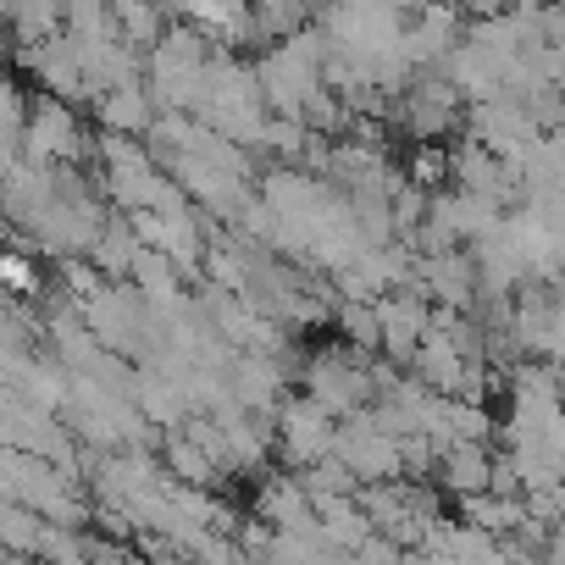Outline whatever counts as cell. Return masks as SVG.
Returning a JSON list of instances; mask_svg holds the SVG:
<instances>
[{
  "label": "cell",
  "mask_w": 565,
  "mask_h": 565,
  "mask_svg": "<svg viewBox=\"0 0 565 565\" xmlns=\"http://www.w3.org/2000/svg\"><path fill=\"white\" fill-rule=\"evenodd\" d=\"M194 117H200L205 128H216L222 139H233V145H244V150H260V139H266V128H271L277 111L266 106V89H260L255 62H244V56H233V51H216Z\"/></svg>",
  "instance_id": "6da1fadb"
},
{
  "label": "cell",
  "mask_w": 565,
  "mask_h": 565,
  "mask_svg": "<svg viewBox=\"0 0 565 565\" xmlns=\"http://www.w3.org/2000/svg\"><path fill=\"white\" fill-rule=\"evenodd\" d=\"M255 73H260L266 106L277 117H306V106L328 89V34H322V23H311L289 40H271L255 56Z\"/></svg>",
  "instance_id": "7a4b0ae2"
},
{
  "label": "cell",
  "mask_w": 565,
  "mask_h": 565,
  "mask_svg": "<svg viewBox=\"0 0 565 565\" xmlns=\"http://www.w3.org/2000/svg\"><path fill=\"white\" fill-rule=\"evenodd\" d=\"M216 51H222V45H216L200 23L178 18V23L161 34V45L145 56V89L156 95V106H161V111H200L205 73H211Z\"/></svg>",
  "instance_id": "3957f363"
},
{
  "label": "cell",
  "mask_w": 565,
  "mask_h": 565,
  "mask_svg": "<svg viewBox=\"0 0 565 565\" xmlns=\"http://www.w3.org/2000/svg\"><path fill=\"white\" fill-rule=\"evenodd\" d=\"M300 383L317 405H328L339 422L355 416V411H372L377 405V355L355 350V344H322L306 355L300 366Z\"/></svg>",
  "instance_id": "277c9868"
},
{
  "label": "cell",
  "mask_w": 565,
  "mask_h": 565,
  "mask_svg": "<svg viewBox=\"0 0 565 565\" xmlns=\"http://www.w3.org/2000/svg\"><path fill=\"white\" fill-rule=\"evenodd\" d=\"M466 111H471V100H466L444 73H422V78L394 100L388 122H394V134H405L411 145H444L449 134L466 128Z\"/></svg>",
  "instance_id": "5b68a950"
},
{
  "label": "cell",
  "mask_w": 565,
  "mask_h": 565,
  "mask_svg": "<svg viewBox=\"0 0 565 565\" xmlns=\"http://www.w3.org/2000/svg\"><path fill=\"white\" fill-rule=\"evenodd\" d=\"M277 455L289 460V471H306L328 455H339V416L317 405L311 394H295L277 411Z\"/></svg>",
  "instance_id": "8992f818"
},
{
  "label": "cell",
  "mask_w": 565,
  "mask_h": 565,
  "mask_svg": "<svg viewBox=\"0 0 565 565\" xmlns=\"http://www.w3.org/2000/svg\"><path fill=\"white\" fill-rule=\"evenodd\" d=\"M339 460L361 482H399L405 477V449L399 438L377 422V411H355L339 422Z\"/></svg>",
  "instance_id": "52a82bcc"
},
{
  "label": "cell",
  "mask_w": 565,
  "mask_h": 565,
  "mask_svg": "<svg viewBox=\"0 0 565 565\" xmlns=\"http://www.w3.org/2000/svg\"><path fill=\"white\" fill-rule=\"evenodd\" d=\"M466 139L499 150L504 161H515L521 150H532V145L548 139V134H543V122L532 117L526 100H515V95H488V100H471V111H466Z\"/></svg>",
  "instance_id": "ba28073f"
},
{
  "label": "cell",
  "mask_w": 565,
  "mask_h": 565,
  "mask_svg": "<svg viewBox=\"0 0 565 565\" xmlns=\"http://www.w3.org/2000/svg\"><path fill=\"white\" fill-rule=\"evenodd\" d=\"M89 150L95 145H89V128L73 111V100L40 95L34 100V117H29V156L45 161V167H84Z\"/></svg>",
  "instance_id": "9c48e42d"
},
{
  "label": "cell",
  "mask_w": 565,
  "mask_h": 565,
  "mask_svg": "<svg viewBox=\"0 0 565 565\" xmlns=\"http://www.w3.org/2000/svg\"><path fill=\"white\" fill-rule=\"evenodd\" d=\"M18 62H23V73L40 84V95H56V100H95V89H89V67H84V45L73 40V34H56V40H45V45H34V51H18Z\"/></svg>",
  "instance_id": "30bf717a"
},
{
  "label": "cell",
  "mask_w": 565,
  "mask_h": 565,
  "mask_svg": "<svg viewBox=\"0 0 565 565\" xmlns=\"http://www.w3.org/2000/svg\"><path fill=\"white\" fill-rule=\"evenodd\" d=\"M416 282L433 295V306L444 311H477L482 306V271L471 249H444V255H422L416 260Z\"/></svg>",
  "instance_id": "8fae6325"
},
{
  "label": "cell",
  "mask_w": 565,
  "mask_h": 565,
  "mask_svg": "<svg viewBox=\"0 0 565 565\" xmlns=\"http://www.w3.org/2000/svg\"><path fill=\"white\" fill-rule=\"evenodd\" d=\"M255 515L271 526V532H295L317 515V499L306 493L300 471H266L260 477V493H255Z\"/></svg>",
  "instance_id": "7c38bea8"
},
{
  "label": "cell",
  "mask_w": 565,
  "mask_h": 565,
  "mask_svg": "<svg viewBox=\"0 0 565 565\" xmlns=\"http://www.w3.org/2000/svg\"><path fill=\"white\" fill-rule=\"evenodd\" d=\"M156 117H161V106H156V95L145 84H128V89H111V95L95 100L100 134H117V139H150Z\"/></svg>",
  "instance_id": "4fadbf2b"
},
{
  "label": "cell",
  "mask_w": 565,
  "mask_h": 565,
  "mask_svg": "<svg viewBox=\"0 0 565 565\" xmlns=\"http://www.w3.org/2000/svg\"><path fill=\"white\" fill-rule=\"evenodd\" d=\"M493 449L488 444H449L444 460H438V488L455 493V499H471V493H488L493 488Z\"/></svg>",
  "instance_id": "5bb4252c"
},
{
  "label": "cell",
  "mask_w": 565,
  "mask_h": 565,
  "mask_svg": "<svg viewBox=\"0 0 565 565\" xmlns=\"http://www.w3.org/2000/svg\"><path fill=\"white\" fill-rule=\"evenodd\" d=\"M139 255H145V238H139L134 216H128V211H111L106 227H100V238H95V255H89V260H95L111 282H128Z\"/></svg>",
  "instance_id": "9a60e30c"
},
{
  "label": "cell",
  "mask_w": 565,
  "mask_h": 565,
  "mask_svg": "<svg viewBox=\"0 0 565 565\" xmlns=\"http://www.w3.org/2000/svg\"><path fill=\"white\" fill-rule=\"evenodd\" d=\"M18 51H34L56 34H67V0H7Z\"/></svg>",
  "instance_id": "2e32d148"
},
{
  "label": "cell",
  "mask_w": 565,
  "mask_h": 565,
  "mask_svg": "<svg viewBox=\"0 0 565 565\" xmlns=\"http://www.w3.org/2000/svg\"><path fill=\"white\" fill-rule=\"evenodd\" d=\"M161 438H167L161 460H167V471H172L178 482H189V488H216V482H222V466H216L183 427H172V433H161Z\"/></svg>",
  "instance_id": "e0dca14e"
},
{
  "label": "cell",
  "mask_w": 565,
  "mask_h": 565,
  "mask_svg": "<svg viewBox=\"0 0 565 565\" xmlns=\"http://www.w3.org/2000/svg\"><path fill=\"white\" fill-rule=\"evenodd\" d=\"M460 521L493 532V537H515L526 526V499H504V493H471L460 499Z\"/></svg>",
  "instance_id": "ac0fdd59"
},
{
  "label": "cell",
  "mask_w": 565,
  "mask_h": 565,
  "mask_svg": "<svg viewBox=\"0 0 565 565\" xmlns=\"http://www.w3.org/2000/svg\"><path fill=\"white\" fill-rule=\"evenodd\" d=\"M317 515H322V526H328V537L339 543V548H366L372 537H377V526H372V515H366V504H361V493L355 499H322L317 504Z\"/></svg>",
  "instance_id": "d6986e66"
},
{
  "label": "cell",
  "mask_w": 565,
  "mask_h": 565,
  "mask_svg": "<svg viewBox=\"0 0 565 565\" xmlns=\"http://www.w3.org/2000/svg\"><path fill=\"white\" fill-rule=\"evenodd\" d=\"M339 339L366 350V355H383V317H377V300H344L339 317H333Z\"/></svg>",
  "instance_id": "ffe728a7"
},
{
  "label": "cell",
  "mask_w": 565,
  "mask_h": 565,
  "mask_svg": "<svg viewBox=\"0 0 565 565\" xmlns=\"http://www.w3.org/2000/svg\"><path fill=\"white\" fill-rule=\"evenodd\" d=\"M45 526H51V521H45L34 504H18V499H7V548H12V554H34V559H40Z\"/></svg>",
  "instance_id": "44dd1931"
},
{
  "label": "cell",
  "mask_w": 565,
  "mask_h": 565,
  "mask_svg": "<svg viewBox=\"0 0 565 565\" xmlns=\"http://www.w3.org/2000/svg\"><path fill=\"white\" fill-rule=\"evenodd\" d=\"M405 178H411V183H422L427 194L449 189V145H411Z\"/></svg>",
  "instance_id": "7402d4cb"
},
{
  "label": "cell",
  "mask_w": 565,
  "mask_h": 565,
  "mask_svg": "<svg viewBox=\"0 0 565 565\" xmlns=\"http://www.w3.org/2000/svg\"><path fill=\"white\" fill-rule=\"evenodd\" d=\"M7 282H12V300H34L40 295V271H34V260L23 249L7 255Z\"/></svg>",
  "instance_id": "603a6c76"
},
{
  "label": "cell",
  "mask_w": 565,
  "mask_h": 565,
  "mask_svg": "<svg viewBox=\"0 0 565 565\" xmlns=\"http://www.w3.org/2000/svg\"><path fill=\"white\" fill-rule=\"evenodd\" d=\"M449 7H455L466 23H488V18H504L515 0H449Z\"/></svg>",
  "instance_id": "cb8c5ba5"
},
{
  "label": "cell",
  "mask_w": 565,
  "mask_h": 565,
  "mask_svg": "<svg viewBox=\"0 0 565 565\" xmlns=\"http://www.w3.org/2000/svg\"><path fill=\"white\" fill-rule=\"evenodd\" d=\"M543 45L565 51V0H543Z\"/></svg>",
  "instance_id": "d4e9b609"
},
{
  "label": "cell",
  "mask_w": 565,
  "mask_h": 565,
  "mask_svg": "<svg viewBox=\"0 0 565 565\" xmlns=\"http://www.w3.org/2000/svg\"><path fill=\"white\" fill-rule=\"evenodd\" d=\"M548 150H554V161H559V172H565V128L548 134Z\"/></svg>",
  "instance_id": "484cf974"
}]
</instances>
